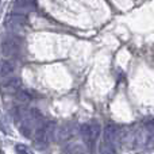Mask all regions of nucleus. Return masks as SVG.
<instances>
[{
	"mask_svg": "<svg viewBox=\"0 0 154 154\" xmlns=\"http://www.w3.org/2000/svg\"><path fill=\"white\" fill-rule=\"evenodd\" d=\"M53 123H48V125H45L43 127H41L39 130L37 131V134H35V141H37V143L39 145H46L49 142V139H50V134H51V130H53Z\"/></svg>",
	"mask_w": 154,
	"mask_h": 154,
	"instance_id": "obj_2",
	"label": "nucleus"
},
{
	"mask_svg": "<svg viewBox=\"0 0 154 154\" xmlns=\"http://www.w3.org/2000/svg\"><path fill=\"white\" fill-rule=\"evenodd\" d=\"M16 153L18 154H31V152L24 146H16Z\"/></svg>",
	"mask_w": 154,
	"mask_h": 154,
	"instance_id": "obj_6",
	"label": "nucleus"
},
{
	"mask_svg": "<svg viewBox=\"0 0 154 154\" xmlns=\"http://www.w3.org/2000/svg\"><path fill=\"white\" fill-rule=\"evenodd\" d=\"M116 135H118V127L112 123L106 126L104 128V143H114V141L116 139Z\"/></svg>",
	"mask_w": 154,
	"mask_h": 154,
	"instance_id": "obj_3",
	"label": "nucleus"
},
{
	"mask_svg": "<svg viewBox=\"0 0 154 154\" xmlns=\"http://www.w3.org/2000/svg\"><path fill=\"white\" fill-rule=\"evenodd\" d=\"M145 125H146L147 131L154 135V119H147L146 122H145Z\"/></svg>",
	"mask_w": 154,
	"mask_h": 154,
	"instance_id": "obj_5",
	"label": "nucleus"
},
{
	"mask_svg": "<svg viewBox=\"0 0 154 154\" xmlns=\"http://www.w3.org/2000/svg\"><path fill=\"white\" fill-rule=\"evenodd\" d=\"M81 137L84 139L85 145H87L89 149H93L96 141L99 138V134H100V126L97 123H87V125L81 126Z\"/></svg>",
	"mask_w": 154,
	"mask_h": 154,
	"instance_id": "obj_1",
	"label": "nucleus"
},
{
	"mask_svg": "<svg viewBox=\"0 0 154 154\" xmlns=\"http://www.w3.org/2000/svg\"><path fill=\"white\" fill-rule=\"evenodd\" d=\"M14 64L12 62H3V65H2V73H3V76H8V75H11V73L14 72Z\"/></svg>",
	"mask_w": 154,
	"mask_h": 154,
	"instance_id": "obj_4",
	"label": "nucleus"
}]
</instances>
